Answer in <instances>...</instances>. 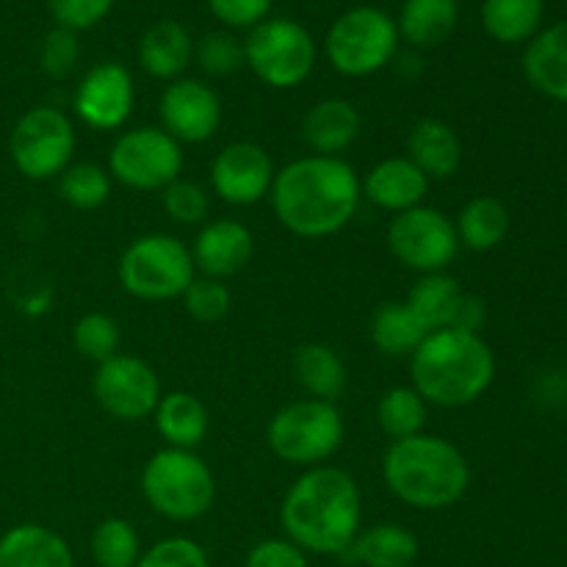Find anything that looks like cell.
Instances as JSON below:
<instances>
[{
    "mask_svg": "<svg viewBox=\"0 0 567 567\" xmlns=\"http://www.w3.org/2000/svg\"><path fill=\"white\" fill-rule=\"evenodd\" d=\"M271 210L299 238L341 233L360 208V177L352 164L327 155H305L275 172Z\"/></svg>",
    "mask_w": 567,
    "mask_h": 567,
    "instance_id": "6da1fadb",
    "label": "cell"
},
{
    "mask_svg": "<svg viewBox=\"0 0 567 567\" xmlns=\"http://www.w3.org/2000/svg\"><path fill=\"white\" fill-rule=\"evenodd\" d=\"M363 520L360 487L347 471L332 465L308 468L291 487L280 507L282 532L305 554L338 557L347 554Z\"/></svg>",
    "mask_w": 567,
    "mask_h": 567,
    "instance_id": "7a4b0ae2",
    "label": "cell"
},
{
    "mask_svg": "<svg viewBox=\"0 0 567 567\" xmlns=\"http://www.w3.org/2000/svg\"><path fill=\"white\" fill-rule=\"evenodd\" d=\"M496 377V354L476 332L437 330L410 354V380L426 404L468 408L487 393Z\"/></svg>",
    "mask_w": 567,
    "mask_h": 567,
    "instance_id": "3957f363",
    "label": "cell"
},
{
    "mask_svg": "<svg viewBox=\"0 0 567 567\" xmlns=\"http://www.w3.org/2000/svg\"><path fill=\"white\" fill-rule=\"evenodd\" d=\"M385 487L408 507L432 513L449 509L465 496L471 468L465 454L441 435H421L391 441L382 457Z\"/></svg>",
    "mask_w": 567,
    "mask_h": 567,
    "instance_id": "277c9868",
    "label": "cell"
},
{
    "mask_svg": "<svg viewBox=\"0 0 567 567\" xmlns=\"http://www.w3.org/2000/svg\"><path fill=\"white\" fill-rule=\"evenodd\" d=\"M142 496L161 518L188 524L214 507L216 480L197 452L161 449L142 471Z\"/></svg>",
    "mask_w": 567,
    "mask_h": 567,
    "instance_id": "5b68a950",
    "label": "cell"
},
{
    "mask_svg": "<svg viewBox=\"0 0 567 567\" xmlns=\"http://www.w3.org/2000/svg\"><path fill=\"white\" fill-rule=\"evenodd\" d=\"M116 275L120 286L131 297L142 302H166L186 293L197 277V269H194L192 249L181 238L169 233H147L127 244Z\"/></svg>",
    "mask_w": 567,
    "mask_h": 567,
    "instance_id": "8992f818",
    "label": "cell"
},
{
    "mask_svg": "<svg viewBox=\"0 0 567 567\" xmlns=\"http://www.w3.org/2000/svg\"><path fill=\"white\" fill-rule=\"evenodd\" d=\"M399 28L377 6H354L330 25L324 53L332 70L347 78H369L385 70L399 53Z\"/></svg>",
    "mask_w": 567,
    "mask_h": 567,
    "instance_id": "52a82bcc",
    "label": "cell"
},
{
    "mask_svg": "<svg viewBox=\"0 0 567 567\" xmlns=\"http://www.w3.org/2000/svg\"><path fill=\"white\" fill-rule=\"evenodd\" d=\"M343 435L347 424L341 410L336 408V402H321V399H299L286 404L277 410L266 430V441L275 457L302 468L327 463L341 449Z\"/></svg>",
    "mask_w": 567,
    "mask_h": 567,
    "instance_id": "ba28073f",
    "label": "cell"
},
{
    "mask_svg": "<svg viewBox=\"0 0 567 567\" xmlns=\"http://www.w3.org/2000/svg\"><path fill=\"white\" fill-rule=\"evenodd\" d=\"M313 37L291 17H269L244 39V64L271 89H297L316 66Z\"/></svg>",
    "mask_w": 567,
    "mask_h": 567,
    "instance_id": "9c48e42d",
    "label": "cell"
},
{
    "mask_svg": "<svg viewBox=\"0 0 567 567\" xmlns=\"http://www.w3.org/2000/svg\"><path fill=\"white\" fill-rule=\"evenodd\" d=\"M11 164L28 181H53L75 155V127L64 111L53 105L28 109L17 120L9 138Z\"/></svg>",
    "mask_w": 567,
    "mask_h": 567,
    "instance_id": "30bf717a",
    "label": "cell"
},
{
    "mask_svg": "<svg viewBox=\"0 0 567 567\" xmlns=\"http://www.w3.org/2000/svg\"><path fill=\"white\" fill-rule=\"evenodd\" d=\"M183 172V147L164 127L125 131L109 153L111 181L133 192H164Z\"/></svg>",
    "mask_w": 567,
    "mask_h": 567,
    "instance_id": "8fae6325",
    "label": "cell"
},
{
    "mask_svg": "<svg viewBox=\"0 0 567 567\" xmlns=\"http://www.w3.org/2000/svg\"><path fill=\"white\" fill-rule=\"evenodd\" d=\"M388 249L410 271H446L460 252L457 227L443 210L419 205L393 216L388 225Z\"/></svg>",
    "mask_w": 567,
    "mask_h": 567,
    "instance_id": "7c38bea8",
    "label": "cell"
},
{
    "mask_svg": "<svg viewBox=\"0 0 567 567\" xmlns=\"http://www.w3.org/2000/svg\"><path fill=\"white\" fill-rule=\"evenodd\" d=\"M92 393L100 408L116 421H144L161 402V380L136 354H114L97 365Z\"/></svg>",
    "mask_w": 567,
    "mask_h": 567,
    "instance_id": "4fadbf2b",
    "label": "cell"
},
{
    "mask_svg": "<svg viewBox=\"0 0 567 567\" xmlns=\"http://www.w3.org/2000/svg\"><path fill=\"white\" fill-rule=\"evenodd\" d=\"M133 103H136L133 75L120 61L94 64L81 78L75 97H72L75 114L92 131H116L125 125L133 114Z\"/></svg>",
    "mask_w": 567,
    "mask_h": 567,
    "instance_id": "5bb4252c",
    "label": "cell"
},
{
    "mask_svg": "<svg viewBox=\"0 0 567 567\" xmlns=\"http://www.w3.org/2000/svg\"><path fill=\"white\" fill-rule=\"evenodd\" d=\"M275 172V161L260 144L233 142L216 153L210 164V186L221 203L249 208L269 197Z\"/></svg>",
    "mask_w": 567,
    "mask_h": 567,
    "instance_id": "9a60e30c",
    "label": "cell"
},
{
    "mask_svg": "<svg viewBox=\"0 0 567 567\" xmlns=\"http://www.w3.org/2000/svg\"><path fill=\"white\" fill-rule=\"evenodd\" d=\"M161 127L181 144H203L221 125V100L214 86L197 78H177L158 100Z\"/></svg>",
    "mask_w": 567,
    "mask_h": 567,
    "instance_id": "2e32d148",
    "label": "cell"
},
{
    "mask_svg": "<svg viewBox=\"0 0 567 567\" xmlns=\"http://www.w3.org/2000/svg\"><path fill=\"white\" fill-rule=\"evenodd\" d=\"M192 258L194 269L203 271V277L225 282L227 277H236L244 266L252 260L255 238L249 227L238 219H214L203 225V230L194 238Z\"/></svg>",
    "mask_w": 567,
    "mask_h": 567,
    "instance_id": "e0dca14e",
    "label": "cell"
},
{
    "mask_svg": "<svg viewBox=\"0 0 567 567\" xmlns=\"http://www.w3.org/2000/svg\"><path fill=\"white\" fill-rule=\"evenodd\" d=\"M360 192L371 205L396 216L402 210L424 205L430 177L408 155H396V158H385L371 166L365 181H360Z\"/></svg>",
    "mask_w": 567,
    "mask_h": 567,
    "instance_id": "ac0fdd59",
    "label": "cell"
},
{
    "mask_svg": "<svg viewBox=\"0 0 567 567\" xmlns=\"http://www.w3.org/2000/svg\"><path fill=\"white\" fill-rule=\"evenodd\" d=\"M360 131H363L360 111L343 97L319 100L302 116V138L313 155L341 158L343 150L358 142Z\"/></svg>",
    "mask_w": 567,
    "mask_h": 567,
    "instance_id": "d6986e66",
    "label": "cell"
},
{
    "mask_svg": "<svg viewBox=\"0 0 567 567\" xmlns=\"http://www.w3.org/2000/svg\"><path fill=\"white\" fill-rule=\"evenodd\" d=\"M0 567H75V557L59 532L17 524L0 535Z\"/></svg>",
    "mask_w": 567,
    "mask_h": 567,
    "instance_id": "ffe728a7",
    "label": "cell"
},
{
    "mask_svg": "<svg viewBox=\"0 0 567 567\" xmlns=\"http://www.w3.org/2000/svg\"><path fill=\"white\" fill-rule=\"evenodd\" d=\"M194 61V39L177 20H161L138 42V64L155 81H177Z\"/></svg>",
    "mask_w": 567,
    "mask_h": 567,
    "instance_id": "44dd1931",
    "label": "cell"
},
{
    "mask_svg": "<svg viewBox=\"0 0 567 567\" xmlns=\"http://www.w3.org/2000/svg\"><path fill=\"white\" fill-rule=\"evenodd\" d=\"M524 75L540 94L567 103V20L526 42Z\"/></svg>",
    "mask_w": 567,
    "mask_h": 567,
    "instance_id": "7402d4cb",
    "label": "cell"
},
{
    "mask_svg": "<svg viewBox=\"0 0 567 567\" xmlns=\"http://www.w3.org/2000/svg\"><path fill=\"white\" fill-rule=\"evenodd\" d=\"M408 158L430 181H449L463 164V142L457 131L443 120L415 122L408 136Z\"/></svg>",
    "mask_w": 567,
    "mask_h": 567,
    "instance_id": "603a6c76",
    "label": "cell"
},
{
    "mask_svg": "<svg viewBox=\"0 0 567 567\" xmlns=\"http://www.w3.org/2000/svg\"><path fill=\"white\" fill-rule=\"evenodd\" d=\"M419 551V537L408 526L377 524L371 529H360L341 559L358 567H413Z\"/></svg>",
    "mask_w": 567,
    "mask_h": 567,
    "instance_id": "cb8c5ba5",
    "label": "cell"
},
{
    "mask_svg": "<svg viewBox=\"0 0 567 567\" xmlns=\"http://www.w3.org/2000/svg\"><path fill=\"white\" fill-rule=\"evenodd\" d=\"M155 430L169 449L194 452L208 435V410L194 393L172 391L164 393L155 408Z\"/></svg>",
    "mask_w": 567,
    "mask_h": 567,
    "instance_id": "d4e9b609",
    "label": "cell"
},
{
    "mask_svg": "<svg viewBox=\"0 0 567 567\" xmlns=\"http://www.w3.org/2000/svg\"><path fill=\"white\" fill-rule=\"evenodd\" d=\"M463 297V286L452 275L435 271V275H421L415 280V286L408 291L404 305L413 310V316L421 321V327L426 332H437L454 327Z\"/></svg>",
    "mask_w": 567,
    "mask_h": 567,
    "instance_id": "484cf974",
    "label": "cell"
},
{
    "mask_svg": "<svg viewBox=\"0 0 567 567\" xmlns=\"http://www.w3.org/2000/svg\"><path fill=\"white\" fill-rule=\"evenodd\" d=\"M460 22L457 0H404L399 11V39L413 48H437Z\"/></svg>",
    "mask_w": 567,
    "mask_h": 567,
    "instance_id": "4316f807",
    "label": "cell"
},
{
    "mask_svg": "<svg viewBox=\"0 0 567 567\" xmlns=\"http://www.w3.org/2000/svg\"><path fill=\"white\" fill-rule=\"evenodd\" d=\"M546 0H482V28L498 44L532 42L543 31Z\"/></svg>",
    "mask_w": 567,
    "mask_h": 567,
    "instance_id": "83f0119b",
    "label": "cell"
},
{
    "mask_svg": "<svg viewBox=\"0 0 567 567\" xmlns=\"http://www.w3.org/2000/svg\"><path fill=\"white\" fill-rule=\"evenodd\" d=\"M454 227H457L460 247H468L471 252H491L507 238L509 210L498 197L482 194L463 205Z\"/></svg>",
    "mask_w": 567,
    "mask_h": 567,
    "instance_id": "f1b7e54d",
    "label": "cell"
},
{
    "mask_svg": "<svg viewBox=\"0 0 567 567\" xmlns=\"http://www.w3.org/2000/svg\"><path fill=\"white\" fill-rule=\"evenodd\" d=\"M293 377L310 399L336 402L347 391V365L327 343H305L293 354Z\"/></svg>",
    "mask_w": 567,
    "mask_h": 567,
    "instance_id": "f546056e",
    "label": "cell"
},
{
    "mask_svg": "<svg viewBox=\"0 0 567 567\" xmlns=\"http://www.w3.org/2000/svg\"><path fill=\"white\" fill-rule=\"evenodd\" d=\"M371 341L388 358H410L430 332L404 302H382L371 316Z\"/></svg>",
    "mask_w": 567,
    "mask_h": 567,
    "instance_id": "4dcf8cb0",
    "label": "cell"
},
{
    "mask_svg": "<svg viewBox=\"0 0 567 567\" xmlns=\"http://www.w3.org/2000/svg\"><path fill=\"white\" fill-rule=\"evenodd\" d=\"M426 415H430V404L413 385L391 388L382 393L380 404H377V424L391 441L421 435L426 426Z\"/></svg>",
    "mask_w": 567,
    "mask_h": 567,
    "instance_id": "1f68e13d",
    "label": "cell"
},
{
    "mask_svg": "<svg viewBox=\"0 0 567 567\" xmlns=\"http://www.w3.org/2000/svg\"><path fill=\"white\" fill-rule=\"evenodd\" d=\"M89 548L97 567H136L142 557V537L131 520L105 518L94 526Z\"/></svg>",
    "mask_w": 567,
    "mask_h": 567,
    "instance_id": "d6a6232c",
    "label": "cell"
},
{
    "mask_svg": "<svg viewBox=\"0 0 567 567\" xmlns=\"http://www.w3.org/2000/svg\"><path fill=\"white\" fill-rule=\"evenodd\" d=\"M59 194L70 208L75 210H97L111 197V175L100 164L81 161L70 164L59 175Z\"/></svg>",
    "mask_w": 567,
    "mask_h": 567,
    "instance_id": "836d02e7",
    "label": "cell"
},
{
    "mask_svg": "<svg viewBox=\"0 0 567 567\" xmlns=\"http://www.w3.org/2000/svg\"><path fill=\"white\" fill-rule=\"evenodd\" d=\"M120 324L105 313H86L72 327V347H75V352L97 365L120 354Z\"/></svg>",
    "mask_w": 567,
    "mask_h": 567,
    "instance_id": "e575fe53",
    "label": "cell"
},
{
    "mask_svg": "<svg viewBox=\"0 0 567 567\" xmlns=\"http://www.w3.org/2000/svg\"><path fill=\"white\" fill-rule=\"evenodd\" d=\"M194 59L199 70L214 78H227L244 64V42H238L230 31H210L194 44Z\"/></svg>",
    "mask_w": 567,
    "mask_h": 567,
    "instance_id": "d590c367",
    "label": "cell"
},
{
    "mask_svg": "<svg viewBox=\"0 0 567 567\" xmlns=\"http://www.w3.org/2000/svg\"><path fill=\"white\" fill-rule=\"evenodd\" d=\"M183 305H186V313L194 321L216 324V321H221L230 313L233 297L230 288L221 280H214V277H194V282L183 293Z\"/></svg>",
    "mask_w": 567,
    "mask_h": 567,
    "instance_id": "8d00e7d4",
    "label": "cell"
},
{
    "mask_svg": "<svg viewBox=\"0 0 567 567\" xmlns=\"http://www.w3.org/2000/svg\"><path fill=\"white\" fill-rule=\"evenodd\" d=\"M166 216L177 225H203L210 214V197L203 186L192 181H175L161 192Z\"/></svg>",
    "mask_w": 567,
    "mask_h": 567,
    "instance_id": "74e56055",
    "label": "cell"
},
{
    "mask_svg": "<svg viewBox=\"0 0 567 567\" xmlns=\"http://www.w3.org/2000/svg\"><path fill=\"white\" fill-rule=\"evenodd\" d=\"M78 61H81L78 33L55 25L42 39V48H39V66H42V72L53 78V81H64V78H70L78 70Z\"/></svg>",
    "mask_w": 567,
    "mask_h": 567,
    "instance_id": "f35d334b",
    "label": "cell"
},
{
    "mask_svg": "<svg viewBox=\"0 0 567 567\" xmlns=\"http://www.w3.org/2000/svg\"><path fill=\"white\" fill-rule=\"evenodd\" d=\"M136 567H210V559L192 537H164L142 551Z\"/></svg>",
    "mask_w": 567,
    "mask_h": 567,
    "instance_id": "ab89813d",
    "label": "cell"
},
{
    "mask_svg": "<svg viewBox=\"0 0 567 567\" xmlns=\"http://www.w3.org/2000/svg\"><path fill=\"white\" fill-rule=\"evenodd\" d=\"M55 25L66 31H89L114 9V0H48Z\"/></svg>",
    "mask_w": 567,
    "mask_h": 567,
    "instance_id": "60d3db41",
    "label": "cell"
},
{
    "mask_svg": "<svg viewBox=\"0 0 567 567\" xmlns=\"http://www.w3.org/2000/svg\"><path fill=\"white\" fill-rule=\"evenodd\" d=\"M210 14L233 31H252L264 20H269L275 0H205Z\"/></svg>",
    "mask_w": 567,
    "mask_h": 567,
    "instance_id": "b9f144b4",
    "label": "cell"
},
{
    "mask_svg": "<svg viewBox=\"0 0 567 567\" xmlns=\"http://www.w3.org/2000/svg\"><path fill=\"white\" fill-rule=\"evenodd\" d=\"M244 567H310L308 554L288 537H266L255 543Z\"/></svg>",
    "mask_w": 567,
    "mask_h": 567,
    "instance_id": "7bdbcfd3",
    "label": "cell"
},
{
    "mask_svg": "<svg viewBox=\"0 0 567 567\" xmlns=\"http://www.w3.org/2000/svg\"><path fill=\"white\" fill-rule=\"evenodd\" d=\"M485 319H487L485 302H482L480 297H474V293H465L463 302H460L457 319H454L452 330L476 332V336H480V330L485 327Z\"/></svg>",
    "mask_w": 567,
    "mask_h": 567,
    "instance_id": "ee69618b",
    "label": "cell"
},
{
    "mask_svg": "<svg viewBox=\"0 0 567 567\" xmlns=\"http://www.w3.org/2000/svg\"><path fill=\"white\" fill-rule=\"evenodd\" d=\"M50 297H53V293L44 291L42 297H39V293H37V297L28 299V302H25V313H33V316H37V313H44V310L50 308Z\"/></svg>",
    "mask_w": 567,
    "mask_h": 567,
    "instance_id": "f6af8a7d",
    "label": "cell"
}]
</instances>
